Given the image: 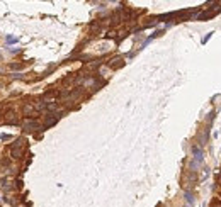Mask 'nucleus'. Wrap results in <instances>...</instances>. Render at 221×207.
<instances>
[{"instance_id": "6", "label": "nucleus", "mask_w": 221, "mask_h": 207, "mask_svg": "<svg viewBox=\"0 0 221 207\" xmlns=\"http://www.w3.org/2000/svg\"><path fill=\"white\" fill-rule=\"evenodd\" d=\"M56 121H58L56 117H48L46 119V122H44V128H50V126H53V124H56Z\"/></svg>"}, {"instance_id": "2", "label": "nucleus", "mask_w": 221, "mask_h": 207, "mask_svg": "<svg viewBox=\"0 0 221 207\" xmlns=\"http://www.w3.org/2000/svg\"><path fill=\"white\" fill-rule=\"evenodd\" d=\"M24 114L27 116V117H38V110L36 107H32V105H24Z\"/></svg>"}, {"instance_id": "7", "label": "nucleus", "mask_w": 221, "mask_h": 207, "mask_svg": "<svg viewBox=\"0 0 221 207\" xmlns=\"http://www.w3.org/2000/svg\"><path fill=\"white\" fill-rule=\"evenodd\" d=\"M211 206H213V207H221V204H220V202H218V200H214V202H213Z\"/></svg>"}, {"instance_id": "4", "label": "nucleus", "mask_w": 221, "mask_h": 207, "mask_svg": "<svg viewBox=\"0 0 221 207\" xmlns=\"http://www.w3.org/2000/svg\"><path fill=\"white\" fill-rule=\"evenodd\" d=\"M24 124H26V128H27V129H36L38 126H39V124H38L36 121H32V119H26V122H24Z\"/></svg>"}, {"instance_id": "1", "label": "nucleus", "mask_w": 221, "mask_h": 207, "mask_svg": "<svg viewBox=\"0 0 221 207\" xmlns=\"http://www.w3.org/2000/svg\"><path fill=\"white\" fill-rule=\"evenodd\" d=\"M24 148H26V141H24V139L17 141V143L12 146V149H10V156L12 158H20L22 153H24Z\"/></svg>"}, {"instance_id": "3", "label": "nucleus", "mask_w": 221, "mask_h": 207, "mask_svg": "<svg viewBox=\"0 0 221 207\" xmlns=\"http://www.w3.org/2000/svg\"><path fill=\"white\" fill-rule=\"evenodd\" d=\"M122 65H124V61H122L121 58H114V59L109 63L110 68H119V66H122Z\"/></svg>"}, {"instance_id": "5", "label": "nucleus", "mask_w": 221, "mask_h": 207, "mask_svg": "<svg viewBox=\"0 0 221 207\" xmlns=\"http://www.w3.org/2000/svg\"><path fill=\"white\" fill-rule=\"evenodd\" d=\"M216 15V12H206V14H201L199 15V20H206V19H211Z\"/></svg>"}]
</instances>
